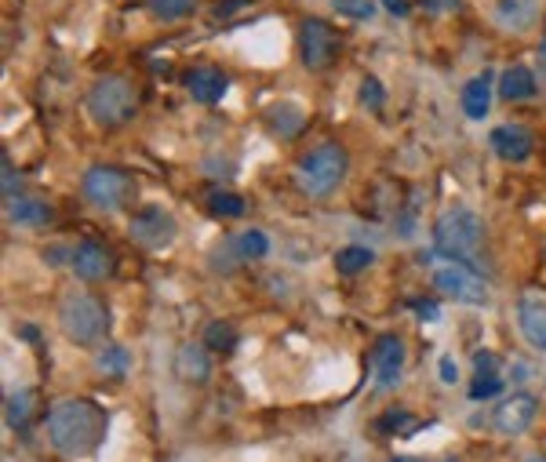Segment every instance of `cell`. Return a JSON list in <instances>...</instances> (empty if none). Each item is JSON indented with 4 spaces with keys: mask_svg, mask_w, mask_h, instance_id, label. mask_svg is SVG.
<instances>
[{
    "mask_svg": "<svg viewBox=\"0 0 546 462\" xmlns=\"http://www.w3.org/2000/svg\"><path fill=\"white\" fill-rule=\"evenodd\" d=\"M48 441L66 459H88L106 441V408L91 397H62L48 412Z\"/></svg>",
    "mask_w": 546,
    "mask_h": 462,
    "instance_id": "cell-1",
    "label": "cell"
},
{
    "mask_svg": "<svg viewBox=\"0 0 546 462\" xmlns=\"http://www.w3.org/2000/svg\"><path fill=\"white\" fill-rule=\"evenodd\" d=\"M434 252L445 255L448 262H459V266H470V270H485L488 273V233H485V222L481 215L463 204H455V208H445L441 215L434 219Z\"/></svg>",
    "mask_w": 546,
    "mask_h": 462,
    "instance_id": "cell-2",
    "label": "cell"
},
{
    "mask_svg": "<svg viewBox=\"0 0 546 462\" xmlns=\"http://www.w3.org/2000/svg\"><path fill=\"white\" fill-rule=\"evenodd\" d=\"M84 110L99 128H124L139 117V84L124 73H102L84 95Z\"/></svg>",
    "mask_w": 546,
    "mask_h": 462,
    "instance_id": "cell-3",
    "label": "cell"
},
{
    "mask_svg": "<svg viewBox=\"0 0 546 462\" xmlns=\"http://www.w3.org/2000/svg\"><path fill=\"white\" fill-rule=\"evenodd\" d=\"M346 171H350V157L339 142H321L314 150H306L299 161H295V182L306 197H332L339 186L346 182Z\"/></svg>",
    "mask_w": 546,
    "mask_h": 462,
    "instance_id": "cell-4",
    "label": "cell"
},
{
    "mask_svg": "<svg viewBox=\"0 0 546 462\" xmlns=\"http://www.w3.org/2000/svg\"><path fill=\"white\" fill-rule=\"evenodd\" d=\"M59 328L77 346H102L110 335V313L95 295L73 292L59 302Z\"/></svg>",
    "mask_w": 546,
    "mask_h": 462,
    "instance_id": "cell-5",
    "label": "cell"
},
{
    "mask_svg": "<svg viewBox=\"0 0 546 462\" xmlns=\"http://www.w3.org/2000/svg\"><path fill=\"white\" fill-rule=\"evenodd\" d=\"M81 190L88 204H95L99 211H124L135 201V179L124 168H113V164H91L84 171Z\"/></svg>",
    "mask_w": 546,
    "mask_h": 462,
    "instance_id": "cell-6",
    "label": "cell"
},
{
    "mask_svg": "<svg viewBox=\"0 0 546 462\" xmlns=\"http://www.w3.org/2000/svg\"><path fill=\"white\" fill-rule=\"evenodd\" d=\"M339 33H335L332 22L317 19V15H306L299 22V62H303V70L310 73H324L332 70L335 59H339Z\"/></svg>",
    "mask_w": 546,
    "mask_h": 462,
    "instance_id": "cell-7",
    "label": "cell"
},
{
    "mask_svg": "<svg viewBox=\"0 0 546 462\" xmlns=\"http://www.w3.org/2000/svg\"><path fill=\"white\" fill-rule=\"evenodd\" d=\"M434 292L452 302H463V306H488L485 277L470 266H459V262H448V266L434 270Z\"/></svg>",
    "mask_w": 546,
    "mask_h": 462,
    "instance_id": "cell-8",
    "label": "cell"
},
{
    "mask_svg": "<svg viewBox=\"0 0 546 462\" xmlns=\"http://www.w3.org/2000/svg\"><path fill=\"white\" fill-rule=\"evenodd\" d=\"M128 233H132V241L142 244V248H150V252H161L168 244L175 241V226L172 211H164L161 204H146V208L132 211V222H128Z\"/></svg>",
    "mask_w": 546,
    "mask_h": 462,
    "instance_id": "cell-9",
    "label": "cell"
},
{
    "mask_svg": "<svg viewBox=\"0 0 546 462\" xmlns=\"http://www.w3.org/2000/svg\"><path fill=\"white\" fill-rule=\"evenodd\" d=\"M372 375H375V390H394L405 372V342L401 335H379L372 346Z\"/></svg>",
    "mask_w": 546,
    "mask_h": 462,
    "instance_id": "cell-10",
    "label": "cell"
},
{
    "mask_svg": "<svg viewBox=\"0 0 546 462\" xmlns=\"http://www.w3.org/2000/svg\"><path fill=\"white\" fill-rule=\"evenodd\" d=\"M536 415H539V401L532 393H510L496 408V415H492V426L503 437H521L536 422Z\"/></svg>",
    "mask_w": 546,
    "mask_h": 462,
    "instance_id": "cell-11",
    "label": "cell"
},
{
    "mask_svg": "<svg viewBox=\"0 0 546 462\" xmlns=\"http://www.w3.org/2000/svg\"><path fill=\"white\" fill-rule=\"evenodd\" d=\"M488 146H492V153H496L499 161L521 164V161L532 157L536 139H532V131L521 128V124H499V128L488 135Z\"/></svg>",
    "mask_w": 546,
    "mask_h": 462,
    "instance_id": "cell-12",
    "label": "cell"
},
{
    "mask_svg": "<svg viewBox=\"0 0 546 462\" xmlns=\"http://www.w3.org/2000/svg\"><path fill=\"white\" fill-rule=\"evenodd\" d=\"M517 328H521L532 350L546 353V295L521 292V299H517Z\"/></svg>",
    "mask_w": 546,
    "mask_h": 462,
    "instance_id": "cell-13",
    "label": "cell"
},
{
    "mask_svg": "<svg viewBox=\"0 0 546 462\" xmlns=\"http://www.w3.org/2000/svg\"><path fill=\"white\" fill-rule=\"evenodd\" d=\"M175 379L186 386H208L212 379V350L204 342H186L175 350Z\"/></svg>",
    "mask_w": 546,
    "mask_h": 462,
    "instance_id": "cell-14",
    "label": "cell"
},
{
    "mask_svg": "<svg viewBox=\"0 0 546 462\" xmlns=\"http://www.w3.org/2000/svg\"><path fill=\"white\" fill-rule=\"evenodd\" d=\"M182 84H186V91H190L193 102L215 106V102H223L226 88H230V77H226L219 66H193V70H186Z\"/></svg>",
    "mask_w": 546,
    "mask_h": 462,
    "instance_id": "cell-15",
    "label": "cell"
},
{
    "mask_svg": "<svg viewBox=\"0 0 546 462\" xmlns=\"http://www.w3.org/2000/svg\"><path fill=\"white\" fill-rule=\"evenodd\" d=\"M70 266L81 281L95 284V281H106L113 273V255H110V248H102L99 241H81L73 248Z\"/></svg>",
    "mask_w": 546,
    "mask_h": 462,
    "instance_id": "cell-16",
    "label": "cell"
},
{
    "mask_svg": "<svg viewBox=\"0 0 546 462\" xmlns=\"http://www.w3.org/2000/svg\"><path fill=\"white\" fill-rule=\"evenodd\" d=\"M4 215H8V222L30 226V230H44V226L55 219L51 204L37 201V197H11V201H4Z\"/></svg>",
    "mask_w": 546,
    "mask_h": 462,
    "instance_id": "cell-17",
    "label": "cell"
},
{
    "mask_svg": "<svg viewBox=\"0 0 546 462\" xmlns=\"http://www.w3.org/2000/svg\"><path fill=\"white\" fill-rule=\"evenodd\" d=\"M496 22L503 26V30H517L525 33L536 26L539 19V0H496Z\"/></svg>",
    "mask_w": 546,
    "mask_h": 462,
    "instance_id": "cell-18",
    "label": "cell"
},
{
    "mask_svg": "<svg viewBox=\"0 0 546 462\" xmlns=\"http://www.w3.org/2000/svg\"><path fill=\"white\" fill-rule=\"evenodd\" d=\"M492 70H485L481 77H470L463 88V113L470 121H485L488 110H492Z\"/></svg>",
    "mask_w": 546,
    "mask_h": 462,
    "instance_id": "cell-19",
    "label": "cell"
},
{
    "mask_svg": "<svg viewBox=\"0 0 546 462\" xmlns=\"http://www.w3.org/2000/svg\"><path fill=\"white\" fill-rule=\"evenodd\" d=\"M266 121H270V131L277 139H295L306 128V110L295 102H277L266 110Z\"/></svg>",
    "mask_w": 546,
    "mask_h": 462,
    "instance_id": "cell-20",
    "label": "cell"
},
{
    "mask_svg": "<svg viewBox=\"0 0 546 462\" xmlns=\"http://www.w3.org/2000/svg\"><path fill=\"white\" fill-rule=\"evenodd\" d=\"M536 95V73L528 70V66H510L503 70L499 77V99L506 102H525Z\"/></svg>",
    "mask_w": 546,
    "mask_h": 462,
    "instance_id": "cell-21",
    "label": "cell"
},
{
    "mask_svg": "<svg viewBox=\"0 0 546 462\" xmlns=\"http://www.w3.org/2000/svg\"><path fill=\"white\" fill-rule=\"evenodd\" d=\"M201 342L212 353H219V357H233V353H237V346H241V332H237L230 321H208Z\"/></svg>",
    "mask_w": 546,
    "mask_h": 462,
    "instance_id": "cell-22",
    "label": "cell"
},
{
    "mask_svg": "<svg viewBox=\"0 0 546 462\" xmlns=\"http://www.w3.org/2000/svg\"><path fill=\"white\" fill-rule=\"evenodd\" d=\"M95 368H99L106 379H124L132 372V353L117 346V342H106L99 353H95Z\"/></svg>",
    "mask_w": 546,
    "mask_h": 462,
    "instance_id": "cell-23",
    "label": "cell"
},
{
    "mask_svg": "<svg viewBox=\"0 0 546 462\" xmlns=\"http://www.w3.org/2000/svg\"><path fill=\"white\" fill-rule=\"evenodd\" d=\"M33 404H37V393H33V390L8 393V401H4V419H8L11 430H26V426H30Z\"/></svg>",
    "mask_w": 546,
    "mask_h": 462,
    "instance_id": "cell-24",
    "label": "cell"
},
{
    "mask_svg": "<svg viewBox=\"0 0 546 462\" xmlns=\"http://www.w3.org/2000/svg\"><path fill=\"white\" fill-rule=\"evenodd\" d=\"M372 262H375L372 248H364V244H346V248L335 252V273H343V277H357V273H364Z\"/></svg>",
    "mask_w": 546,
    "mask_h": 462,
    "instance_id": "cell-25",
    "label": "cell"
},
{
    "mask_svg": "<svg viewBox=\"0 0 546 462\" xmlns=\"http://www.w3.org/2000/svg\"><path fill=\"white\" fill-rule=\"evenodd\" d=\"M233 248L241 255V262H252V259H266L270 255V237L263 230H244L233 237Z\"/></svg>",
    "mask_w": 546,
    "mask_h": 462,
    "instance_id": "cell-26",
    "label": "cell"
},
{
    "mask_svg": "<svg viewBox=\"0 0 546 462\" xmlns=\"http://www.w3.org/2000/svg\"><path fill=\"white\" fill-rule=\"evenodd\" d=\"M208 211L219 215V219H241L244 211H248V201H244L241 193H226V190H215L208 197Z\"/></svg>",
    "mask_w": 546,
    "mask_h": 462,
    "instance_id": "cell-27",
    "label": "cell"
},
{
    "mask_svg": "<svg viewBox=\"0 0 546 462\" xmlns=\"http://www.w3.org/2000/svg\"><path fill=\"white\" fill-rule=\"evenodd\" d=\"M197 11V0H150V15L161 22H179Z\"/></svg>",
    "mask_w": 546,
    "mask_h": 462,
    "instance_id": "cell-28",
    "label": "cell"
},
{
    "mask_svg": "<svg viewBox=\"0 0 546 462\" xmlns=\"http://www.w3.org/2000/svg\"><path fill=\"white\" fill-rule=\"evenodd\" d=\"M357 99H361L364 110L379 113V110H383V102H386L383 81H379V77H372V73H364V77H361V91H357Z\"/></svg>",
    "mask_w": 546,
    "mask_h": 462,
    "instance_id": "cell-29",
    "label": "cell"
},
{
    "mask_svg": "<svg viewBox=\"0 0 546 462\" xmlns=\"http://www.w3.org/2000/svg\"><path fill=\"white\" fill-rule=\"evenodd\" d=\"M503 390V375L499 372H474V382H470V401H488Z\"/></svg>",
    "mask_w": 546,
    "mask_h": 462,
    "instance_id": "cell-30",
    "label": "cell"
},
{
    "mask_svg": "<svg viewBox=\"0 0 546 462\" xmlns=\"http://www.w3.org/2000/svg\"><path fill=\"white\" fill-rule=\"evenodd\" d=\"M332 4H335V11H339V15H346V19H357V22L372 19V15H375V0H332Z\"/></svg>",
    "mask_w": 546,
    "mask_h": 462,
    "instance_id": "cell-31",
    "label": "cell"
},
{
    "mask_svg": "<svg viewBox=\"0 0 546 462\" xmlns=\"http://www.w3.org/2000/svg\"><path fill=\"white\" fill-rule=\"evenodd\" d=\"M379 430L394 433V437H401V433H412L415 430V419L408 412H390L386 419H379Z\"/></svg>",
    "mask_w": 546,
    "mask_h": 462,
    "instance_id": "cell-32",
    "label": "cell"
},
{
    "mask_svg": "<svg viewBox=\"0 0 546 462\" xmlns=\"http://www.w3.org/2000/svg\"><path fill=\"white\" fill-rule=\"evenodd\" d=\"M0 168H4V179H0V186H4V201H11L15 193H19V186H22V179H19V171H15V164H11V157L4 153L0 157Z\"/></svg>",
    "mask_w": 546,
    "mask_h": 462,
    "instance_id": "cell-33",
    "label": "cell"
},
{
    "mask_svg": "<svg viewBox=\"0 0 546 462\" xmlns=\"http://www.w3.org/2000/svg\"><path fill=\"white\" fill-rule=\"evenodd\" d=\"M255 0H219V4H215L212 8V15L215 19H230L233 11H244V8H252Z\"/></svg>",
    "mask_w": 546,
    "mask_h": 462,
    "instance_id": "cell-34",
    "label": "cell"
},
{
    "mask_svg": "<svg viewBox=\"0 0 546 462\" xmlns=\"http://www.w3.org/2000/svg\"><path fill=\"white\" fill-rule=\"evenodd\" d=\"M474 372H503V361H499L496 353L481 350V353L474 357Z\"/></svg>",
    "mask_w": 546,
    "mask_h": 462,
    "instance_id": "cell-35",
    "label": "cell"
},
{
    "mask_svg": "<svg viewBox=\"0 0 546 462\" xmlns=\"http://www.w3.org/2000/svg\"><path fill=\"white\" fill-rule=\"evenodd\" d=\"M412 310L419 313V317H426L430 324L441 321V306H437V302H430V299H415V302H412Z\"/></svg>",
    "mask_w": 546,
    "mask_h": 462,
    "instance_id": "cell-36",
    "label": "cell"
},
{
    "mask_svg": "<svg viewBox=\"0 0 546 462\" xmlns=\"http://www.w3.org/2000/svg\"><path fill=\"white\" fill-rule=\"evenodd\" d=\"M379 4H383V8L390 11L394 19H408V11H412V4H408V0H379Z\"/></svg>",
    "mask_w": 546,
    "mask_h": 462,
    "instance_id": "cell-37",
    "label": "cell"
},
{
    "mask_svg": "<svg viewBox=\"0 0 546 462\" xmlns=\"http://www.w3.org/2000/svg\"><path fill=\"white\" fill-rule=\"evenodd\" d=\"M441 382H445V386H455V382H459V368H455L452 357H441Z\"/></svg>",
    "mask_w": 546,
    "mask_h": 462,
    "instance_id": "cell-38",
    "label": "cell"
},
{
    "mask_svg": "<svg viewBox=\"0 0 546 462\" xmlns=\"http://www.w3.org/2000/svg\"><path fill=\"white\" fill-rule=\"evenodd\" d=\"M459 0H423V8L430 11V15H437V11H448V8H455Z\"/></svg>",
    "mask_w": 546,
    "mask_h": 462,
    "instance_id": "cell-39",
    "label": "cell"
},
{
    "mask_svg": "<svg viewBox=\"0 0 546 462\" xmlns=\"http://www.w3.org/2000/svg\"><path fill=\"white\" fill-rule=\"evenodd\" d=\"M528 462H546V455H532V459H528Z\"/></svg>",
    "mask_w": 546,
    "mask_h": 462,
    "instance_id": "cell-40",
    "label": "cell"
},
{
    "mask_svg": "<svg viewBox=\"0 0 546 462\" xmlns=\"http://www.w3.org/2000/svg\"><path fill=\"white\" fill-rule=\"evenodd\" d=\"M543 55H546V30H543Z\"/></svg>",
    "mask_w": 546,
    "mask_h": 462,
    "instance_id": "cell-41",
    "label": "cell"
},
{
    "mask_svg": "<svg viewBox=\"0 0 546 462\" xmlns=\"http://www.w3.org/2000/svg\"><path fill=\"white\" fill-rule=\"evenodd\" d=\"M390 462H412V459H390Z\"/></svg>",
    "mask_w": 546,
    "mask_h": 462,
    "instance_id": "cell-42",
    "label": "cell"
}]
</instances>
